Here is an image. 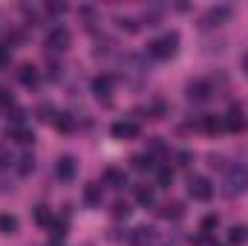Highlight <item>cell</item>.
I'll use <instances>...</instances> for the list:
<instances>
[{
  "mask_svg": "<svg viewBox=\"0 0 248 246\" xmlns=\"http://www.w3.org/2000/svg\"><path fill=\"white\" fill-rule=\"evenodd\" d=\"M176 47H179V35L168 32V35H162V38H156V41L147 44V55L156 58V61H168V58L176 55Z\"/></svg>",
  "mask_w": 248,
  "mask_h": 246,
  "instance_id": "6da1fadb",
  "label": "cell"
},
{
  "mask_svg": "<svg viewBox=\"0 0 248 246\" xmlns=\"http://www.w3.org/2000/svg\"><path fill=\"white\" fill-rule=\"evenodd\" d=\"M187 191H190V197L199 200V203H208V200L214 197V185H211L208 177H190V180H187Z\"/></svg>",
  "mask_w": 248,
  "mask_h": 246,
  "instance_id": "7a4b0ae2",
  "label": "cell"
},
{
  "mask_svg": "<svg viewBox=\"0 0 248 246\" xmlns=\"http://www.w3.org/2000/svg\"><path fill=\"white\" fill-rule=\"evenodd\" d=\"M225 185H228V194L246 191L248 188V171L243 165H231V168H228V177H225Z\"/></svg>",
  "mask_w": 248,
  "mask_h": 246,
  "instance_id": "3957f363",
  "label": "cell"
},
{
  "mask_svg": "<svg viewBox=\"0 0 248 246\" xmlns=\"http://www.w3.org/2000/svg\"><path fill=\"white\" fill-rule=\"evenodd\" d=\"M69 44H72V35H69V29H63V26H55V29L46 35V47L55 50V53H63Z\"/></svg>",
  "mask_w": 248,
  "mask_h": 246,
  "instance_id": "277c9868",
  "label": "cell"
},
{
  "mask_svg": "<svg viewBox=\"0 0 248 246\" xmlns=\"http://www.w3.org/2000/svg\"><path fill=\"white\" fill-rule=\"evenodd\" d=\"M211 96H214L211 81H193V84H187V99L190 102H208Z\"/></svg>",
  "mask_w": 248,
  "mask_h": 246,
  "instance_id": "5b68a950",
  "label": "cell"
},
{
  "mask_svg": "<svg viewBox=\"0 0 248 246\" xmlns=\"http://www.w3.org/2000/svg\"><path fill=\"white\" fill-rule=\"evenodd\" d=\"M222 127H225V130H231V133H240V130H246L243 110H240V107H231V110L225 113V119H222Z\"/></svg>",
  "mask_w": 248,
  "mask_h": 246,
  "instance_id": "8992f818",
  "label": "cell"
},
{
  "mask_svg": "<svg viewBox=\"0 0 248 246\" xmlns=\"http://www.w3.org/2000/svg\"><path fill=\"white\" fill-rule=\"evenodd\" d=\"M75 168H78V162H75L72 157H61V159L55 162V177L63 180V183H69V180L75 177Z\"/></svg>",
  "mask_w": 248,
  "mask_h": 246,
  "instance_id": "52a82bcc",
  "label": "cell"
},
{
  "mask_svg": "<svg viewBox=\"0 0 248 246\" xmlns=\"http://www.w3.org/2000/svg\"><path fill=\"white\" fill-rule=\"evenodd\" d=\"M139 130H141L139 122H130V119L113 124V136H116V139H136V136H139Z\"/></svg>",
  "mask_w": 248,
  "mask_h": 246,
  "instance_id": "ba28073f",
  "label": "cell"
},
{
  "mask_svg": "<svg viewBox=\"0 0 248 246\" xmlns=\"http://www.w3.org/2000/svg\"><path fill=\"white\" fill-rule=\"evenodd\" d=\"M153 238H156V232L150 226H139V229L130 232V246H150Z\"/></svg>",
  "mask_w": 248,
  "mask_h": 246,
  "instance_id": "9c48e42d",
  "label": "cell"
},
{
  "mask_svg": "<svg viewBox=\"0 0 248 246\" xmlns=\"http://www.w3.org/2000/svg\"><path fill=\"white\" fill-rule=\"evenodd\" d=\"M110 90H113V78L110 75H95L93 78V93L104 102H110Z\"/></svg>",
  "mask_w": 248,
  "mask_h": 246,
  "instance_id": "30bf717a",
  "label": "cell"
},
{
  "mask_svg": "<svg viewBox=\"0 0 248 246\" xmlns=\"http://www.w3.org/2000/svg\"><path fill=\"white\" fill-rule=\"evenodd\" d=\"M6 136H9V139H15V142H20V145H29V142L35 139V133H32L26 124H12V127L6 130Z\"/></svg>",
  "mask_w": 248,
  "mask_h": 246,
  "instance_id": "8fae6325",
  "label": "cell"
},
{
  "mask_svg": "<svg viewBox=\"0 0 248 246\" xmlns=\"http://www.w3.org/2000/svg\"><path fill=\"white\" fill-rule=\"evenodd\" d=\"M234 12H231V6H214L208 15H205V26H214V23H222V20H228Z\"/></svg>",
  "mask_w": 248,
  "mask_h": 246,
  "instance_id": "7c38bea8",
  "label": "cell"
},
{
  "mask_svg": "<svg viewBox=\"0 0 248 246\" xmlns=\"http://www.w3.org/2000/svg\"><path fill=\"white\" fill-rule=\"evenodd\" d=\"M185 214V206L179 203V200H173V203H165L162 209H159V217H165V220H179Z\"/></svg>",
  "mask_w": 248,
  "mask_h": 246,
  "instance_id": "4fadbf2b",
  "label": "cell"
},
{
  "mask_svg": "<svg viewBox=\"0 0 248 246\" xmlns=\"http://www.w3.org/2000/svg\"><path fill=\"white\" fill-rule=\"evenodd\" d=\"M17 78H20L23 87H35V84H38V70H35L32 64H23V67L17 70Z\"/></svg>",
  "mask_w": 248,
  "mask_h": 246,
  "instance_id": "5bb4252c",
  "label": "cell"
},
{
  "mask_svg": "<svg viewBox=\"0 0 248 246\" xmlns=\"http://www.w3.org/2000/svg\"><path fill=\"white\" fill-rule=\"evenodd\" d=\"M104 183L122 188V185H127V177H124V171H119V168H107V171H104Z\"/></svg>",
  "mask_w": 248,
  "mask_h": 246,
  "instance_id": "9a60e30c",
  "label": "cell"
},
{
  "mask_svg": "<svg viewBox=\"0 0 248 246\" xmlns=\"http://www.w3.org/2000/svg\"><path fill=\"white\" fill-rule=\"evenodd\" d=\"M136 200H139L141 206H153L156 194H153V188H150V185H136Z\"/></svg>",
  "mask_w": 248,
  "mask_h": 246,
  "instance_id": "2e32d148",
  "label": "cell"
},
{
  "mask_svg": "<svg viewBox=\"0 0 248 246\" xmlns=\"http://www.w3.org/2000/svg\"><path fill=\"white\" fill-rule=\"evenodd\" d=\"M84 200H87L90 206H98V203H101V185L90 183L87 188H84Z\"/></svg>",
  "mask_w": 248,
  "mask_h": 246,
  "instance_id": "e0dca14e",
  "label": "cell"
},
{
  "mask_svg": "<svg viewBox=\"0 0 248 246\" xmlns=\"http://www.w3.org/2000/svg\"><path fill=\"white\" fill-rule=\"evenodd\" d=\"M248 241V229L246 226H234L231 232H228V244L231 246H240V244H246Z\"/></svg>",
  "mask_w": 248,
  "mask_h": 246,
  "instance_id": "ac0fdd59",
  "label": "cell"
},
{
  "mask_svg": "<svg viewBox=\"0 0 248 246\" xmlns=\"http://www.w3.org/2000/svg\"><path fill=\"white\" fill-rule=\"evenodd\" d=\"M0 232H3V235H15V232H17V217L0 214Z\"/></svg>",
  "mask_w": 248,
  "mask_h": 246,
  "instance_id": "d6986e66",
  "label": "cell"
},
{
  "mask_svg": "<svg viewBox=\"0 0 248 246\" xmlns=\"http://www.w3.org/2000/svg\"><path fill=\"white\" fill-rule=\"evenodd\" d=\"M35 220H38L41 226H52V223H55V217H52V211H49L46 206H38V209H35Z\"/></svg>",
  "mask_w": 248,
  "mask_h": 246,
  "instance_id": "ffe728a7",
  "label": "cell"
},
{
  "mask_svg": "<svg viewBox=\"0 0 248 246\" xmlns=\"http://www.w3.org/2000/svg\"><path fill=\"white\" fill-rule=\"evenodd\" d=\"M199 127L208 130V133H217V130L222 127V122H219L217 116H202V119H199Z\"/></svg>",
  "mask_w": 248,
  "mask_h": 246,
  "instance_id": "44dd1931",
  "label": "cell"
},
{
  "mask_svg": "<svg viewBox=\"0 0 248 246\" xmlns=\"http://www.w3.org/2000/svg\"><path fill=\"white\" fill-rule=\"evenodd\" d=\"M170 183H173V168H159V188H170Z\"/></svg>",
  "mask_w": 248,
  "mask_h": 246,
  "instance_id": "7402d4cb",
  "label": "cell"
},
{
  "mask_svg": "<svg viewBox=\"0 0 248 246\" xmlns=\"http://www.w3.org/2000/svg\"><path fill=\"white\" fill-rule=\"evenodd\" d=\"M217 226H219V217H217V214H208V217H202V235H211Z\"/></svg>",
  "mask_w": 248,
  "mask_h": 246,
  "instance_id": "603a6c76",
  "label": "cell"
},
{
  "mask_svg": "<svg viewBox=\"0 0 248 246\" xmlns=\"http://www.w3.org/2000/svg\"><path fill=\"white\" fill-rule=\"evenodd\" d=\"M150 157L147 154H139V157H133V168H139V171H144V168H150Z\"/></svg>",
  "mask_w": 248,
  "mask_h": 246,
  "instance_id": "cb8c5ba5",
  "label": "cell"
},
{
  "mask_svg": "<svg viewBox=\"0 0 248 246\" xmlns=\"http://www.w3.org/2000/svg\"><path fill=\"white\" fill-rule=\"evenodd\" d=\"M55 124H58L61 130H66V133H69V130L75 127V122H72V119H69L66 113H58V116H55Z\"/></svg>",
  "mask_w": 248,
  "mask_h": 246,
  "instance_id": "d4e9b609",
  "label": "cell"
},
{
  "mask_svg": "<svg viewBox=\"0 0 248 246\" xmlns=\"http://www.w3.org/2000/svg\"><path fill=\"white\" fill-rule=\"evenodd\" d=\"M55 116H58V113H55L49 105H44V107H41V119H44V122H52V124H55Z\"/></svg>",
  "mask_w": 248,
  "mask_h": 246,
  "instance_id": "484cf974",
  "label": "cell"
},
{
  "mask_svg": "<svg viewBox=\"0 0 248 246\" xmlns=\"http://www.w3.org/2000/svg\"><path fill=\"white\" fill-rule=\"evenodd\" d=\"M127 214H130V206L127 203H116L113 206V217H127Z\"/></svg>",
  "mask_w": 248,
  "mask_h": 246,
  "instance_id": "4316f807",
  "label": "cell"
},
{
  "mask_svg": "<svg viewBox=\"0 0 248 246\" xmlns=\"http://www.w3.org/2000/svg\"><path fill=\"white\" fill-rule=\"evenodd\" d=\"M32 165H35V159L26 154V157H20V174H29L32 171Z\"/></svg>",
  "mask_w": 248,
  "mask_h": 246,
  "instance_id": "83f0119b",
  "label": "cell"
},
{
  "mask_svg": "<svg viewBox=\"0 0 248 246\" xmlns=\"http://www.w3.org/2000/svg\"><path fill=\"white\" fill-rule=\"evenodd\" d=\"M12 162V154H9V145H0V168H6Z\"/></svg>",
  "mask_w": 248,
  "mask_h": 246,
  "instance_id": "f1b7e54d",
  "label": "cell"
},
{
  "mask_svg": "<svg viewBox=\"0 0 248 246\" xmlns=\"http://www.w3.org/2000/svg\"><path fill=\"white\" fill-rule=\"evenodd\" d=\"M12 105H15L12 93H9V90H0V107H12Z\"/></svg>",
  "mask_w": 248,
  "mask_h": 246,
  "instance_id": "f546056e",
  "label": "cell"
},
{
  "mask_svg": "<svg viewBox=\"0 0 248 246\" xmlns=\"http://www.w3.org/2000/svg\"><path fill=\"white\" fill-rule=\"evenodd\" d=\"M46 12H52V15H61V12H63V3H46Z\"/></svg>",
  "mask_w": 248,
  "mask_h": 246,
  "instance_id": "4dcf8cb0",
  "label": "cell"
},
{
  "mask_svg": "<svg viewBox=\"0 0 248 246\" xmlns=\"http://www.w3.org/2000/svg\"><path fill=\"white\" fill-rule=\"evenodd\" d=\"M52 238H63V223H52Z\"/></svg>",
  "mask_w": 248,
  "mask_h": 246,
  "instance_id": "1f68e13d",
  "label": "cell"
},
{
  "mask_svg": "<svg viewBox=\"0 0 248 246\" xmlns=\"http://www.w3.org/2000/svg\"><path fill=\"white\" fill-rule=\"evenodd\" d=\"M122 29H127V32H136V29H139V23H136V20H122Z\"/></svg>",
  "mask_w": 248,
  "mask_h": 246,
  "instance_id": "d6a6232c",
  "label": "cell"
},
{
  "mask_svg": "<svg viewBox=\"0 0 248 246\" xmlns=\"http://www.w3.org/2000/svg\"><path fill=\"white\" fill-rule=\"evenodd\" d=\"M9 64V47H0V67Z\"/></svg>",
  "mask_w": 248,
  "mask_h": 246,
  "instance_id": "836d02e7",
  "label": "cell"
},
{
  "mask_svg": "<svg viewBox=\"0 0 248 246\" xmlns=\"http://www.w3.org/2000/svg\"><path fill=\"white\" fill-rule=\"evenodd\" d=\"M187 162H190V154H185V151H182V154H179V165H187Z\"/></svg>",
  "mask_w": 248,
  "mask_h": 246,
  "instance_id": "e575fe53",
  "label": "cell"
},
{
  "mask_svg": "<svg viewBox=\"0 0 248 246\" xmlns=\"http://www.w3.org/2000/svg\"><path fill=\"white\" fill-rule=\"evenodd\" d=\"M246 67H248V58H246Z\"/></svg>",
  "mask_w": 248,
  "mask_h": 246,
  "instance_id": "d590c367",
  "label": "cell"
},
{
  "mask_svg": "<svg viewBox=\"0 0 248 246\" xmlns=\"http://www.w3.org/2000/svg\"><path fill=\"white\" fill-rule=\"evenodd\" d=\"M52 246H58V244H52Z\"/></svg>",
  "mask_w": 248,
  "mask_h": 246,
  "instance_id": "8d00e7d4",
  "label": "cell"
}]
</instances>
